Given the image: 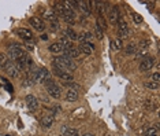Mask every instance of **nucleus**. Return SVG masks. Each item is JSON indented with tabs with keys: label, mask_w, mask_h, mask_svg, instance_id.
<instances>
[{
	"label": "nucleus",
	"mask_w": 160,
	"mask_h": 136,
	"mask_svg": "<svg viewBox=\"0 0 160 136\" xmlns=\"http://www.w3.org/2000/svg\"><path fill=\"white\" fill-rule=\"evenodd\" d=\"M44 84L47 85V91H48V93H49L51 96L55 98V99H60L62 98V91L57 85H55V82H53L52 80L48 79Z\"/></svg>",
	"instance_id": "nucleus-1"
},
{
	"label": "nucleus",
	"mask_w": 160,
	"mask_h": 136,
	"mask_svg": "<svg viewBox=\"0 0 160 136\" xmlns=\"http://www.w3.org/2000/svg\"><path fill=\"white\" fill-rule=\"evenodd\" d=\"M8 54H10V61H12L15 63V62H18L19 59H21L23 55L26 54L25 51L22 50L19 46H17V44H14V46L10 47V50H8Z\"/></svg>",
	"instance_id": "nucleus-2"
},
{
	"label": "nucleus",
	"mask_w": 160,
	"mask_h": 136,
	"mask_svg": "<svg viewBox=\"0 0 160 136\" xmlns=\"http://www.w3.org/2000/svg\"><path fill=\"white\" fill-rule=\"evenodd\" d=\"M155 65V59L152 57H144L141 59V63H140V70L141 72H148L153 68Z\"/></svg>",
	"instance_id": "nucleus-3"
},
{
	"label": "nucleus",
	"mask_w": 160,
	"mask_h": 136,
	"mask_svg": "<svg viewBox=\"0 0 160 136\" xmlns=\"http://www.w3.org/2000/svg\"><path fill=\"white\" fill-rule=\"evenodd\" d=\"M48 79H51L48 69L43 68V69H39V70H37V79H36V82H39V84H44Z\"/></svg>",
	"instance_id": "nucleus-4"
},
{
	"label": "nucleus",
	"mask_w": 160,
	"mask_h": 136,
	"mask_svg": "<svg viewBox=\"0 0 160 136\" xmlns=\"http://www.w3.org/2000/svg\"><path fill=\"white\" fill-rule=\"evenodd\" d=\"M129 33H130V29H129L127 24L124 21H119V26H118V35H119V37L124 39V37L129 36Z\"/></svg>",
	"instance_id": "nucleus-5"
},
{
	"label": "nucleus",
	"mask_w": 160,
	"mask_h": 136,
	"mask_svg": "<svg viewBox=\"0 0 160 136\" xmlns=\"http://www.w3.org/2000/svg\"><path fill=\"white\" fill-rule=\"evenodd\" d=\"M25 100H26V104H28V109L30 111H36L37 109H39V100L36 99V96H33V95H28Z\"/></svg>",
	"instance_id": "nucleus-6"
},
{
	"label": "nucleus",
	"mask_w": 160,
	"mask_h": 136,
	"mask_svg": "<svg viewBox=\"0 0 160 136\" xmlns=\"http://www.w3.org/2000/svg\"><path fill=\"white\" fill-rule=\"evenodd\" d=\"M77 50H78L79 54L90 55L93 52V50H95V47H93L92 43H82V44H79V47L77 48Z\"/></svg>",
	"instance_id": "nucleus-7"
},
{
	"label": "nucleus",
	"mask_w": 160,
	"mask_h": 136,
	"mask_svg": "<svg viewBox=\"0 0 160 136\" xmlns=\"http://www.w3.org/2000/svg\"><path fill=\"white\" fill-rule=\"evenodd\" d=\"M7 73L11 76V77H14V79H18L19 77V74H21V70L17 68V65L15 63H12V62L10 61V63L7 65Z\"/></svg>",
	"instance_id": "nucleus-8"
},
{
	"label": "nucleus",
	"mask_w": 160,
	"mask_h": 136,
	"mask_svg": "<svg viewBox=\"0 0 160 136\" xmlns=\"http://www.w3.org/2000/svg\"><path fill=\"white\" fill-rule=\"evenodd\" d=\"M108 19H110V22L112 25H115L118 22V19H119V8H118V6H114L111 8L110 14H108Z\"/></svg>",
	"instance_id": "nucleus-9"
},
{
	"label": "nucleus",
	"mask_w": 160,
	"mask_h": 136,
	"mask_svg": "<svg viewBox=\"0 0 160 136\" xmlns=\"http://www.w3.org/2000/svg\"><path fill=\"white\" fill-rule=\"evenodd\" d=\"M30 25H32L34 29H37V30H41V32H43L44 29H45L44 22L41 21L40 18H37V17H33V18H30Z\"/></svg>",
	"instance_id": "nucleus-10"
},
{
	"label": "nucleus",
	"mask_w": 160,
	"mask_h": 136,
	"mask_svg": "<svg viewBox=\"0 0 160 136\" xmlns=\"http://www.w3.org/2000/svg\"><path fill=\"white\" fill-rule=\"evenodd\" d=\"M63 54H64V57L70 58V59H74V58H77L79 55V52L75 47H71V48H67V50H63Z\"/></svg>",
	"instance_id": "nucleus-11"
},
{
	"label": "nucleus",
	"mask_w": 160,
	"mask_h": 136,
	"mask_svg": "<svg viewBox=\"0 0 160 136\" xmlns=\"http://www.w3.org/2000/svg\"><path fill=\"white\" fill-rule=\"evenodd\" d=\"M62 17H63V19L67 22V24H74V22H75V14H74V11H73V10L64 11Z\"/></svg>",
	"instance_id": "nucleus-12"
},
{
	"label": "nucleus",
	"mask_w": 160,
	"mask_h": 136,
	"mask_svg": "<svg viewBox=\"0 0 160 136\" xmlns=\"http://www.w3.org/2000/svg\"><path fill=\"white\" fill-rule=\"evenodd\" d=\"M53 73L59 77V79L64 80V81H71L73 80V76H71V73H67V72H62V70H53Z\"/></svg>",
	"instance_id": "nucleus-13"
},
{
	"label": "nucleus",
	"mask_w": 160,
	"mask_h": 136,
	"mask_svg": "<svg viewBox=\"0 0 160 136\" xmlns=\"http://www.w3.org/2000/svg\"><path fill=\"white\" fill-rule=\"evenodd\" d=\"M60 132L63 133V136H79L78 131L74 128H67V126H62Z\"/></svg>",
	"instance_id": "nucleus-14"
},
{
	"label": "nucleus",
	"mask_w": 160,
	"mask_h": 136,
	"mask_svg": "<svg viewBox=\"0 0 160 136\" xmlns=\"http://www.w3.org/2000/svg\"><path fill=\"white\" fill-rule=\"evenodd\" d=\"M48 50H49L52 54H60V52H63V46H62L60 43H53L48 47Z\"/></svg>",
	"instance_id": "nucleus-15"
},
{
	"label": "nucleus",
	"mask_w": 160,
	"mask_h": 136,
	"mask_svg": "<svg viewBox=\"0 0 160 136\" xmlns=\"http://www.w3.org/2000/svg\"><path fill=\"white\" fill-rule=\"evenodd\" d=\"M122 47H123V43L121 39H114L111 41V50L112 51H121Z\"/></svg>",
	"instance_id": "nucleus-16"
},
{
	"label": "nucleus",
	"mask_w": 160,
	"mask_h": 136,
	"mask_svg": "<svg viewBox=\"0 0 160 136\" xmlns=\"http://www.w3.org/2000/svg\"><path fill=\"white\" fill-rule=\"evenodd\" d=\"M64 37L70 41H75V40L78 39V35L73 30V29H66V32H64Z\"/></svg>",
	"instance_id": "nucleus-17"
},
{
	"label": "nucleus",
	"mask_w": 160,
	"mask_h": 136,
	"mask_svg": "<svg viewBox=\"0 0 160 136\" xmlns=\"http://www.w3.org/2000/svg\"><path fill=\"white\" fill-rule=\"evenodd\" d=\"M41 124H43V126H45V128H49V126H52V124H53V115H44V117L41 118Z\"/></svg>",
	"instance_id": "nucleus-18"
},
{
	"label": "nucleus",
	"mask_w": 160,
	"mask_h": 136,
	"mask_svg": "<svg viewBox=\"0 0 160 136\" xmlns=\"http://www.w3.org/2000/svg\"><path fill=\"white\" fill-rule=\"evenodd\" d=\"M66 99L68 102H75V100L78 99V92L77 91H73V90H68L67 93H66Z\"/></svg>",
	"instance_id": "nucleus-19"
},
{
	"label": "nucleus",
	"mask_w": 160,
	"mask_h": 136,
	"mask_svg": "<svg viewBox=\"0 0 160 136\" xmlns=\"http://www.w3.org/2000/svg\"><path fill=\"white\" fill-rule=\"evenodd\" d=\"M92 39V35L89 32H84V33H81V35H78V39L77 40H79L81 41V44L82 43H89V40Z\"/></svg>",
	"instance_id": "nucleus-20"
},
{
	"label": "nucleus",
	"mask_w": 160,
	"mask_h": 136,
	"mask_svg": "<svg viewBox=\"0 0 160 136\" xmlns=\"http://www.w3.org/2000/svg\"><path fill=\"white\" fill-rule=\"evenodd\" d=\"M18 33H19V36L23 37V39H26V40H29V39H32L33 37V33L30 32L29 29H19Z\"/></svg>",
	"instance_id": "nucleus-21"
},
{
	"label": "nucleus",
	"mask_w": 160,
	"mask_h": 136,
	"mask_svg": "<svg viewBox=\"0 0 160 136\" xmlns=\"http://www.w3.org/2000/svg\"><path fill=\"white\" fill-rule=\"evenodd\" d=\"M78 4H81L79 7L82 8V11L85 12L86 15H90V12H92V10H90V6H89V1H78Z\"/></svg>",
	"instance_id": "nucleus-22"
},
{
	"label": "nucleus",
	"mask_w": 160,
	"mask_h": 136,
	"mask_svg": "<svg viewBox=\"0 0 160 136\" xmlns=\"http://www.w3.org/2000/svg\"><path fill=\"white\" fill-rule=\"evenodd\" d=\"M8 63H10V58H8L6 54H0V68L6 69Z\"/></svg>",
	"instance_id": "nucleus-23"
},
{
	"label": "nucleus",
	"mask_w": 160,
	"mask_h": 136,
	"mask_svg": "<svg viewBox=\"0 0 160 136\" xmlns=\"http://www.w3.org/2000/svg\"><path fill=\"white\" fill-rule=\"evenodd\" d=\"M151 41L149 39H144V40H141L140 41V47L137 48V50H149V47H151Z\"/></svg>",
	"instance_id": "nucleus-24"
},
{
	"label": "nucleus",
	"mask_w": 160,
	"mask_h": 136,
	"mask_svg": "<svg viewBox=\"0 0 160 136\" xmlns=\"http://www.w3.org/2000/svg\"><path fill=\"white\" fill-rule=\"evenodd\" d=\"M44 18L48 19V21H51V24H52V22H56V21H57L56 14H55L53 11H47L45 14H44Z\"/></svg>",
	"instance_id": "nucleus-25"
},
{
	"label": "nucleus",
	"mask_w": 160,
	"mask_h": 136,
	"mask_svg": "<svg viewBox=\"0 0 160 136\" xmlns=\"http://www.w3.org/2000/svg\"><path fill=\"white\" fill-rule=\"evenodd\" d=\"M63 85H64V87H67V88H70V90H73V91H77V92H78V91L81 90V87H79L78 84L73 82V81H70V82H63Z\"/></svg>",
	"instance_id": "nucleus-26"
},
{
	"label": "nucleus",
	"mask_w": 160,
	"mask_h": 136,
	"mask_svg": "<svg viewBox=\"0 0 160 136\" xmlns=\"http://www.w3.org/2000/svg\"><path fill=\"white\" fill-rule=\"evenodd\" d=\"M137 52V46L135 43H130L126 47V54H135Z\"/></svg>",
	"instance_id": "nucleus-27"
},
{
	"label": "nucleus",
	"mask_w": 160,
	"mask_h": 136,
	"mask_svg": "<svg viewBox=\"0 0 160 136\" xmlns=\"http://www.w3.org/2000/svg\"><path fill=\"white\" fill-rule=\"evenodd\" d=\"M97 26H99L103 32L107 29V24H105V21H104V17H99V18H97Z\"/></svg>",
	"instance_id": "nucleus-28"
},
{
	"label": "nucleus",
	"mask_w": 160,
	"mask_h": 136,
	"mask_svg": "<svg viewBox=\"0 0 160 136\" xmlns=\"http://www.w3.org/2000/svg\"><path fill=\"white\" fill-rule=\"evenodd\" d=\"M95 35H96V37H97L99 40H101V39L104 37V32H103V30H101V29H100L97 25H96V28H95Z\"/></svg>",
	"instance_id": "nucleus-29"
},
{
	"label": "nucleus",
	"mask_w": 160,
	"mask_h": 136,
	"mask_svg": "<svg viewBox=\"0 0 160 136\" xmlns=\"http://www.w3.org/2000/svg\"><path fill=\"white\" fill-rule=\"evenodd\" d=\"M133 21L138 25V24H141L142 22V17H141V14H138V12H133Z\"/></svg>",
	"instance_id": "nucleus-30"
},
{
	"label": "nucleus",
	"mask_w": 160,
	"mask_h": 136,
	"mask_svg": "<svg viewBox=\"0 0 160 136\" xmlns=\"http://www.w3.org/2000/svg\"><path fill=\"white\" fill-rule=\"evenodd\" d=\"M145 87L149 88V90H157V88H159V84H157V82H153V81H149V82H145Z\"/></svg>",
	"instance_id": "nucleus-31"
},
{
	"label": "nucleus",
	"mask_w": 160,
	"mask_h": 136,
	"mask_svg": "<svg viewBox=\"0 0 160 136\" xmlns=\"http://www.w3.org/2000/svg\"><path fill=\"white\" fill-rule=\"evenodd\" d=\"M156 129H157L156 126H155V128H149L145 136H155V135H156Z\"/></svg>",
	"instance_id": "nucleus-32"
},
{
	"label": "nucleus",
	"mask_w": 160,
	"mask_h": 136,
	"mask_svg": "<svg viewBox=\"0 0 160 136\" xmlns=\"http://www.w3.org/2000/svg\"><path fill=\"white\" fill-rule=\"evenodd\" d=\"M152 80H153V82H157V84H159V82H160V74H159V73H153V74H152Z\"/></svg>",
	"instance_id": "nucleus-33"
},
{
	"label": "nucleus",
	"mask_w": 160,
	"mask_h": 136,
	"mask_svg": "<svg viewBox=\"0 0 160 136\" xmlns=\"http://www.w3.org/2000/svg\"><path fill=\"white\" fill-rule=\"evenodd\" d=\"M51 28L53 29V30H57V29H59V22H52V24H51Z\"/></svg>",
	"instance_id": "nucleus-34"
},
{
	"label": "nucleus",
	"mask_w": 160,
	"mask_h": 136,
	"mask_svg": "<svg viewBox=\"0 0 160 136\" xmlns=\"http://www.w3.org/2000/svg\"><path fill=\"white\" fill-rule=\"evenodd\" d=\"M82 136H93L92 133H85V135H82Z\"/></svg>",
	"instance_id": "nucleus-35"
},
{
	"label": "nucleus",
	"mask_w": 160,
	"mask_h": 136,
	"mask_svg": "<svg viewBox=\"0 0 160 136\" xmlns=\"http://www.w3.org/2000/svg\"><path fill=\"white\" fill-rule=\"evenodd\" d=\"M6 136H10V135H6Z\"/></svg>",
	"instance_id": "nucleus-36"
},
{
	"label": "nucleus",
	"mask_w": 160,
	"mask_h": 136,
	"mask_svg": "<svg viewBox=\"0 0 160 136\" xmlns=\"http://www.w3.org/2000/svg\"><path fill=\"white\" fill-rule=\"evenodd\" d=\"M104 136H108V135H104Z\"/></svg>",
	"instance_id": "nucleus-37"
},
{
	"label": "nucleus",
	"mask_w": 160,
	"mask_h": 136,
	"mask_svg": "<svg viewBox=\"0 0 160 136\" xmlns=\"http://www.w3.org/2000/svg\"><path fill=\"white\" fill-rule=\"evenodd\" d=\"M155 136H157V135H155Z\"/></svg>",
	"instance_id": "nucleus-38"
}]
</instances>
